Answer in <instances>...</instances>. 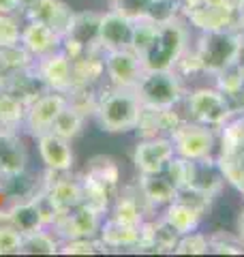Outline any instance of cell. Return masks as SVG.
<instances>
[{
	"label": "cell",
	"mask_w": 244,
	"mask_h": 257,
	"mask_svg": "<svg viewBox=\"0 0 244 257\" xmlns=\"http://www.w3.org/2000/svg\"><path fill=\"white\" fill-rule=\"evenodd\" d=\"M216 161L229 187L244 197V111L235 114L218 131Z\"/></svg>",
	"instance_id": "5b68a950"
},
{
	"label": "cell",
	"mask_w": 244,
	"mask_h": 257,
	"mask_svg": "<svg viewBox=\"0 0 244 257\" xmlns=\"http://www.w3.org/2000/svg\"><path fill=\"white\" fill-rule=\"evenodd\" d=\"M20 45L26 50L32 58H41L45 54H52L62 47V35L50 28L47 24L39 20H30L22 26V41Z\"/></svg>",
	"instance_id": "ffe728a7"
},
{
	"label": "cell",
	"mask_w": 244,
	"mask_h": 257,
	"mask_svg": "<svg viewBox=\"0 0 244 257\" xmlns=\"http://www.w3.org/2000/svg\"><path fill=\"white\" fill-rule=\"evenodd\" d=\"M186 84L178 77L176 71H144L135 92L144 107L174 109L182 105L186 94Z\"/></svg>",
	"instance_id": "8992f818"
},
{
	"label": "cell",
	"mask_w": 244,
	"mask_h": 257,
	"mask_svg": "<svg viewBox=\"0 0 244 257\" xmlns=\"http://www.w3.org/2000/svg\"><path fill=\"white\" fill-rule=\"evenodd\" d=\"M28 111V101L11 90H0V128L18 131L24 126Z\"/></svg>",
	"instance_id": "4dcf8cb0"
},
{
	"label": "cell",
	"mask_w": 244,
	"mask_h": 257,
	"mask_svg": "<svg viewBox=\"0 0 244 257\" xmlns=\"http://www.w3.org/2000/svg\"><path fill=\"white\" fill-rule=\"evenodd\" d=\"M157 26H159V22H154L152 18H140V20H135L131 50L135 54H140V58H142V54L150 47L154 35H157Z\"/></svg>",
	"instance_id": "8d00e7d4"
},
{
	"label": "cell",
	"mask_w": 244,
	"mask_h": 257,
	"mask_svg": "<svg viewBox=\"0 0 244 257\" xmlns=\"http://www.w3.org/2000/svg\"><path fill=\"white\" fill-rule=\"evenodd\" d=\"M41 193L50 199V204L60 214L79 206V204H84L81 178H73V176H69V172H50L47 170V180L43 182Z\"/></svg>",
	"instance_id": "9a60e30c"
},
{
	"label": "cell",
	"mask_w": 244,
	"mask_h": 257,
	"mask_svg": "<svg viewBox=\"0 0 244 257\" xmlns=\"http://www.w3.org/2000/svg\"><path fill=\"white\" fill-rule=\"evenodd\" d=\"M60 253L62 255H96V253H109V248L101 242L99 236L96 238H71V240H62Z\"/></svg>",
	"instance_id": "74e56055"
},
{
	"label": "cell",
	"mask_w": 244,
	"mask_h": 257,
	"mask_svg": "<svg viewBox=\"0 0 244 257\" xmlns=\"http://www.w3.org/2000/svg\"><path fill=\"white\" fill-rule=\"evenodd\" d=\"M0 221L13 225L15 229L22 231V234H30V231L45 227L35 197L26 199V202H15L13 206H9L5 212H0Z\"/></svg>",
	"instance_id": "484cf974"
},
{
	"label": "cell",
	"mask_w": 244,
	"mask_h": 257,
	"mask_svg": "<svg viewBox=\"0 0 244 257\" xmlns=\"http://www.w3.org/2000/svg\"><path fill=\"white\" fill-rule=\"evenodd\" d=\"M150 7H152V0H120L118 5H113V9L122 11L131 20H140V18H148Z\"/></svg>",
	"instance_id": "60d3db41"
},
{
	"label": "cell",
	"mask_w": 244,
	"mask_h": 257,
	"mask_svg": "<svg viewBox=\"0 0 244 257\" xmlns=\"http://www.w3.org/2000/svg\"><path fill=\"white\" fill-rule=\"evenodd\" d=\"M182 18L191 30L197 32L235 28V0H203L199 7L186 11Z\"/></svg>",
	"instance_id": "9c48e42d"
},
{
	"label": "cell",
	"mask_w": 244,
	"mask_h": 257,
	"mask_svg": "<svg viewBox=\"0 0 244 257\" xmlns=\"http://www.w3.org/2000/svg\"><path fill=\"white\" fill-rule=\"evenodd\" d=\"M99 240L113 251V248H129V251H137L142 240V225H125L120 221H113L111 216L103 219L99 229Z\"/></svg>",
	"instance_id": "cb8c5ba5"
},
{
	"label": "cell",
	"mask_w": 244,
	"mask_h": 257,
	"mask_svg": "<svg viewBox=\"0 0 244 257\" xmlns=\"http://www.w3.org/2000/svg\"><path fill=\"white\" fill-rule=\"evenodd\" d=\"M244 32L238 28H225V30H210L197 32L195 41L191 43L195 56L199 60V67L203 75L214 77L223 69L238 62L240 45H242Z\"/></svg>",
	"instance_id": "3957f363"
},
{
	"label": "cell",
	"mask_w": 244,
	"mask_h": 257,
	"mask_svg": "<svg viewBox=\"0 0 244 257\" xmlns=\"http://www.w3.org/2000/svg\"><path fill=\"white\" fill-rule=\"evenodd\" d=\"M67 103H69V99H67V94L64 92L43 90L37 99H32L28 103L24 128H26L32 138H39V135L52 131L54 120L58 118V114L64 107H67Z\"/></svg>",
	"instance_id": "30bf717a"
},
{
	"label": "cell",
	"mask_w": 244,
	"mask_h": 257,
	"mask_svg": "<svg viewBox=\"0 0 244 257\" xmlns=\"http://www.w3.org/2000/svg\"><path fill=\"white\" fill-rule=\"evenodd\" d=\"M0 13H18V0H0Z\"/></svg>",
	"instance_id": "f6af8a7d"
},
{
	"label": "cell",
	"mask_w": 244,
	"mask_h": 257,
	"mask_svg": "<svg viewBox=\"0 0 244 257\" xmlns=\"http://www.w3.org/2000/svg\"><path fill=\"white\" fill-rule=\"evenodd\" d=\"M210 253L216 255H244V244L238 234H231L227 229L210 231Z\"/></svg>",
	"instance_id": "d590c367"
},
{
	"label": "cell",
	"mask_w": 244,
	"mask_h": 257,
	"mask_svg": "<svg viewBox=\"0 0 244 257\" xmlns=\"http://www.w3.org/2000/svg\"><path fill=\"white\" fill-rule=\"evenodd\" d=\"M73 15H75V11H73L67 3H62V0H41L35 9L26 13V18L43 22L64 37L71 26Z\"/></svg>",
	"instance_id": "d4e9b609"
},
{
	"label": "cell",
	"mask_w": 244,
	"mask_h": 257,
	"mask_svg": "<svg viewBox=\"0 0 244 257\" xmlns=\"http://www.w3.org/2000/svg\"><path fill=\"white\" fill-rule=\"evenodd\" d=\"M35 140H37V150H39L41 163L45 165V170H50V172H71L73 170L75 155H73L69 140L58 138V135L52 131L39 135Z\"/></svg>",
	"instance_id": "d6986e66"
},
{
	"label": "cell",
	"mask_w": 244,
	"mask_h": 257,
	"mask_svg": "<svg viewBox=\"0 0 244 257\" xmlns=\"http://www.w3.org/2000/svg\"><path fill=\"white\" fill-rule=\"evenodd\" d=\"M235 28L244 32V0H235Z\"/></svg>",
	"instance_id": "b9f144b4"
},
{
	"label": "cell",
	"mask_w": 244,
	"mask_h": 257,
	"mask_svg": "<svg viewBox=\"0 0 244 257\" xmlns=\"http://www.w3.org/2000/svg\"><path fill=\"white\" fill-rule=\"evenodd\" d=\"M84 124H86V116L79 114L75 107L67 103V107H64L58 114V118L54 120L52 133H56L58 138H64V140L73 142L75 138H79V135H81V131H84Z\"/></svg>",
	"instance_id": "d6a6232c"
},
{
	"label": "cell",
	"mask_w": 244,
	"mask_h": 257,
	"mask_svg": "<svg viewBox=\"0 0 244 257\" xmlns=\"http://www.w3.org/2000/svg\"><path fill=\"white\" fill-rule=\"evenodd\" d=\"M161 216L172 225L178 236L189 234V231H193V229H199L203 219H206V216H201L197 210H193L189 204L180 202V199H174L172 204H167L161 210Z\"/></svg>",
	"instance_id": "f1b7e54d"
},
{
	"label": "cell",
	"mask_w": 244,
	"mask_h": 257,
	"mask_svg": "<svg viewBox=\"0 0 244 257\" xmlns=\"http://www.w3.org/2000/svg\"><path fill=\"white\" fill-rule=\"evenodd\" d=\"M133 26L135 20H131L129 15H125L118 9H111L101 13L99 22V47L103 52L109 50H125L131 47L133 41Z\"/></svg>",
	"instance_id": "e0dca14e"
},
{
	"label": "cell",
	"mask_w": 244,
	"mask_h": 257,
	"mask_svg": "<svg viewBox=\"0 0 244 257\" xmlns=\"http://www.w3.org/2000/svg\"><path fill=\"white\" fill-rule=\"evenodd\" d=\"M99 22H101V13H96V11H79L77 13L75 11L67 35L62 37L60 50L67 54L71 60L84 56L86 52L101 50L99 47Z\"/></svg>",
	"instance_id": "ba28073f"
},
{
	"label": "cell",
	"mask_w": 244,
	"mask_h": 257,
	"mask_svg": "<svg viewBox=\"0 0 244 257\" xmlns=\"http://www.w3.org/2000/svg\"><path fill=\"white\" fill-rule=\"evenodd\" d=\"M180 107L184 109V116L189 120L206 124V126H212L216 131H221V128L235 116L229 99H227L214 84H210V86L203 84V86L189 88Z\"/></svg>",
	"instance_id": "277c9868"
},
{
	"label": "cell",
	"mask_w": 244,
	"mask_h": 257,
	"mask_svg": "<svg viewBox=\"0 0 244 257\" xmlns=\"http://www.w3.org/2000/svg\"><path fill=\"white\" fill-rule=\"evenodd\" d=\"M142 101L135 88L107 86L99 90L94 120L105 133H131L135 131L142 114Z\"/></svg>",
	"instance_id": "7a4b0ae2"
},
{
	"label": "cell",
	"mask_w": 244,
	"mask_h": 257,
	"mask_svg": "<svg viewBox=\"0 0 244 257\" xmlns=\"http://www.w3.org/2000/svg\"><path fill=\"white\" fill-rule=\"evenodd\" d=\"M191 47V26L182 15L159 22L150 47L142 54L144 71H174L182 54Z\"/></svg>",
	"instance_id": "6da1fadb"
},
{
	"label": "cell",
	"mask_w": 244,
	"mask_h": 257,
	"mask_svg": "<svg viewBox=\"0 0 244 257\" xmlns=\"http://www.w3.org/2000/svg\"><path fill=\"white\" fill-rule=\"evenodd\" d=\"M32 62L35 58L22 45L0 50V90H7L15 82V77L32 67Z\"/></svg>",
	"instance_id": "4316f807"
},
{
	"label": "cell",
	"mask_w": 244,
	"mask_h": 257,
	"mask_svg": "<svg viewBox=\"0 0 244 257\" xmlns=\"http://www.w3.org/2000/svg\"><path fill=\"white\" fill-rule=\"evenodd\" d=\"M176 157L172 138H144L133 150V165L137 174H163L169 161Z\"/></svg>",
	"instance_id": "5bb4252c"
},
{
	"label": "cell",
	"mask_w": 244,
	"mask_h": 257,
	"mask_svg": "<svg viewBox=\"0 0 244 257\" xmlns=\"http://www.w3.org/2000/svg\"><path fill=\"white\" fill-rule=\"evenodd\" d=\"M238 62L244 67V39H242V45H240V54H238Z\"/></svg>",
	"instance_id": "bcb514c9"
},
{
	"label": "cell",
	"mask_w": 244,
	"mask_h": 257,
	"mask_svg": "<svg viewBox=\"0 0 244 257\" xmlns=\"http://www.w3.org/2000/svg\"><path fill=\"white\" fill-rule=\"evenodd\" d=\"M135 187L140 189L146 204H148L154 212H159L167 204H172L178 195V189L174 187L172 180H169L165 174H137Z\"/></svg>",
	"instance_id": "603a6c76"
},
{
	"label": "cell",
	"mask_w": 244,
	"mask_h": 257,
	"mask_svg": "<svg viewBox=\"0 0 244 257\" xmlns=\"http://www.w3.org/2000/svg\"><path fill=\"white\" fill-rule=\"evenodd\" d=\"M184 118H186L184 111H180L178 107H174V109L142 107V114H140V120H137L135 133L140 135V140H144V138H159V135H167L169 138Z\"/></svg>",
	"instance_id": "44dd1931"
},
{
	"label": "cell",
	"mask_w": 244,
	"mask_h": 257,
	"mask_svg": "<svg viewBox=\"0 0 244 257\" xmlns=\"http://www.w3.org/2000/svg\"><path fill=\"white\" fill-rule=\"evenodd\" d=\"M105 214L96 212L94 208L79 204L71 210L62 212L58 221L54 223V231L60 240H71V238H96L101 229V223Z\"/></svg>",
	"instance_id": "7c38bea8"
},
{
	"label": "cell",
	"mask_w": 244,
	"mask_h": 257,
	"mask_svg": "<svg viewBox=\"0 0 244 257\" xmlns=\"http://www.w3.org/2000/svg\"><path fill=\"white\" fill-rule=\"evenodd\" d=\"M32 73L37 75L45 90L67 94L73 88V60L62 50L45 54L32 62Z\"/></svg>",
	"instance_id": "8fae6325"
},
{
	"label": "cell",
	"mask_w": 244,
	"mask_h": 257,
	"mask_svg": "<svg viewBox=\"0 0 244 257\" xmlns=\"http://www.w3.org/2000/svg\"><path fill=\"white\" fill-rule=\"evenodd\" d=\"M22 26L18 13H0V50L15 47L22 41Z\"/></svg>",
	"instance_id": "f35d334b"
},
{
	"label": "cell",
	"mask_w": 244,
	"mask_h": 257,
	"mask_svg": "<svg viewBox=\"0 0 244 257\" xmlns=\"http://www.w3.org/2000/svg\"><path fill=\"white\" fill-rule=\"evenodd\" d=\"M62 240L50 227H41L30 234H24L22 255H56L60 253Z\"/></svg>",
	"instance_id": "1f68e13d"
},
{
	"label": "cell",
	"mask_w": 244,
	"mask_h": 257,
	"mask_svg": "<svg viewBox=\"0 0 244 257\" xmlns=\"http://www.w3.org/2000/svg\"><path fill=\"white\" fill-rule=\"evenodd\" d=\"M86 174L105 184H109L113 189H118V184H120V165L111 157H105V155L92 157L86 165Z\"/></svg>",
	"instance_id": "836d02e7"
},
{
	"label": "cell",
	"mask_w": 244,
	"mask_h": 257,
	"mask_svg": "<svg viewBox=\"0 0 244 257\" xmlns=\"http://www.w3.org/2000/svg\"><path fill=\"white\" fill-rule=\"evenodd\" d=\"M41 3V0H18V11L26 15L28 11H32L35 7Z\"/></svg>",
	"instance_id": "7bdbcfd3"
},
{
	"label": "cell",
	"mask_w": 244,
	"mask_h": 257,
	"mask_svg": "<svg viewBox=\"0 0 244 257\" xmlns=\"http://www.w3.org/2000/svg\"><path fill=\"white\" fill-rule=\"evenodd\" d=\"M235 234H238V238L242 240V244H244V204H242L240 212H238V221H235Z\"/></svg>",
	"instance_id": "ee69618b"
},
{
	"label": "cell",
	"mask_w": 244,
	"mask_h": 257,
	"mask_svg": "<svg viewBox=\"0 0 244 257\" xmlns=\"http://www.w3.org/2000/svg\"><path fill=\"white\" fill-rule=\"evenodd\" d=\"M28 170V148L18 131L0 128V176L3 182L20 180Z\"/></svg>",
	"instance_id": "2e32d148"
},
{
	"label": "cell",
	"mask_w": 244,
	"mask_h": 257,
	"mask_svg": "<svg viewBox=\"0 0 244 257\" xmlns=\"http://www.w3.org/2000/svg\"><path fill=\"white\" fill-rule=\"evenodd\" d=\"M169 138H172L176 155L182 157V159H189V161L214 157L216 148H218V131L216 128L193 122L189 118H184Z\"/></svg>",
	"instance_id": "52a82bcc"
},
{
	"label": "cell",
	"mask_w": 244,
	"mask_h": 257,
	"mask_svg": "<svg viewBox=\"0 0 244 257\" xmlns=\"http://www.w3.org/2000/svg\"><path fill=\"white\" fill-rule=\"evenodd\" d=\"M107 214L113 221H120L125 225H142L144 221L152 219L157 212L146 204V199L142 197L140 189L133 184V187L122 189V193H118V195L113 197Z\"/></svg>",
	"instance_id": "ac0fdd59"
},
{
	"label": "cell",
	"mask_w": 244,
	"mask_h": 257,
	"mask_svg": "<svg viewBox=\"0 0 244 257\" xmlns=\"http://www.w3.org/2000/svg\"><path fill=\"white\" fill-rule=\"evenodd\" d=\"M81 187H84V204L86 206L94 208V210L101 212V214L109 212L113 197L118 195V189H113V187H109V184L96 180L88 174L81 176Z\"/></svg>",
	"instance_id": "f546056e"
},
{
	"label": "cell",
	"mask_w": 244,
	"mask_h": 257,
	"mask_svg": "<svg viewBox=\"0 0 244 257\" xmlns=\"http://www.w3.org/2000/svg\"><path fill=\"white\" fill-rule=\"evenodd\" d=\"M206 253H210V234L201 231V227L189 231V234H182L174 248V255H206Z\"/></svg>",
	"instance_id": "e575fe53"
},
{
	"label": "cell",
	"mask_w": 244,
	"mask_h": 257,
	"mask_svg": "<svg viewBox=\"0 0 244 257\" xmlns=\"http://www.w3.org/2000/svg\"><path fill=\"white\" fill-rule=\"evenodd\" d=\"M24 234L13 225L0 221V255H22Z\"/></svg>",
	"instance_id": "ab89813d"
},
{
	"label": "cell",
	"mask_w": 244,
	"mask_h": 257,
	"mask_svg": "<svg viewBox=\"0 0 244 257\" xmlns=\"http://www.w3.org/2000/svg\"><path fill=\"white\" fill-rule=\"evenodd\" d=\"M103 62H105V77H107L109 86L135 88L140 77L144 75V64L140 54H135L131 47L103 52Z\"/></svg>",
	"instance_id": "4fadbf2b"
},
{
	"label": "cell",
	"mask_w": 244,
	"mask_h": 257,
	"mask_svg": "<svg viewBox=\"0 0 244 257\" xmlns=\"http://www.w3.org/2000/svg\"><path fill=\"white\" fill-rule=\"evenodd\" d=\"M189 187L206 193V195L214 197V199L223 195V191L227 187V180H225V174L221 170V165H218V161H216V155L208 157V159L191 161Z\"/></svg>",
	"instance_id": "7402d4cb"
},
{
	"label": "cell",
	"mask_w": 244,
	"mask_h": 257,
	"mask_svg": "<svg viewBox=\"0 0 244 257\" xmlns=\"http://www.w3.org/2000/svg\"><path fill=\"white\" fill-rule=\"evenodd\" d=\"M107 3H109V5L113 7V5H118V3H120V0H107Z\"/></svg>",
	"instance_id": "7dc6e473"
},
{
	"label": "cell",
	"mask_w": 244,
	"mask_h": 257,
	"mask_svg": "<svg viewBox=\"0 0 244 257\" xmlns=\"http://www.w3.org/2000/svg\"><path fill=\"white\" fill-rule=\"evenodd\" d=\"M101 77H105L103 50L86 52L73 60V86H99Z\"/></svg>",
	"instance_id": "83f0119b"
}]
</instances>
